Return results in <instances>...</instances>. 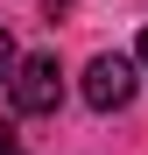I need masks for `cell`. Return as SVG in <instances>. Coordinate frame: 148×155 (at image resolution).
Segmentation results:
<instances>
[{"mask_svg":"<svg viewBox=\"0 0 148 155\" xmlns=\"http://www.w3.org/2000/svg\"><path fill=\"white\" fill-rule=\"evenodd\" d=\"M134 85H141V71H134V57H120V49H106V57L85 64V106H92V113L134 106Z\"/></svg>","mask_w":148,"mask_h":155,"instance_id":"cell-1","label":"cell"},{"mask_svg":"<svg viewBox=\"0 0 148 155\" xmlns=\"http://www.w3.org/2000/svg\"><path fill=\"white\" fill-rule=\"evenodd\" d=\"M7 92H14V113H57V106H64V71H57V57H21L14 78H7Z\"/></svg>","mask_w":148,"mask_h":155,"instance_id":"cell-2","label":"cell"},{"mask_svg":"<svg viewBox=\"0 0 148 155\" xmlns=\"http://www.w3.org/2000/svg\"><path fill=\"white\" fill-rule=\"evenodd\" d=\"M14 64H21V57H14V35L0 28V85H7V78H14Z\"/></svg>","mask_w":148,"mask_h":155,"instance_id":"cell-3","label":"cell"},{"mask_svg":"<svg viewBox=\"0 0 148 155\" xmlns=\"http://www.w3.org/2000/svg\"><path fill=\"white\" fill-rule=\"evenodd\" d=\"M0 155H28V148H21V134H14L7 120H0Z\"/></svg>","mask_w":148,"mask_h":155,"instance_id":"cell-4","label":"cell"},{"mask_svg":"<svg viewBox=\"0 0 148 155\" xmlns=\"http://www.w3.org/2000/svg\"><path fill=\"white\" fill-rule=\"evenodd\" d=\"M134 64H141V71H148V28H141V42H134Z\"/></svg>","mask_w":148,"mask_h":155,"instance_id":"cell-5","label":"cell"}]
</instances>
